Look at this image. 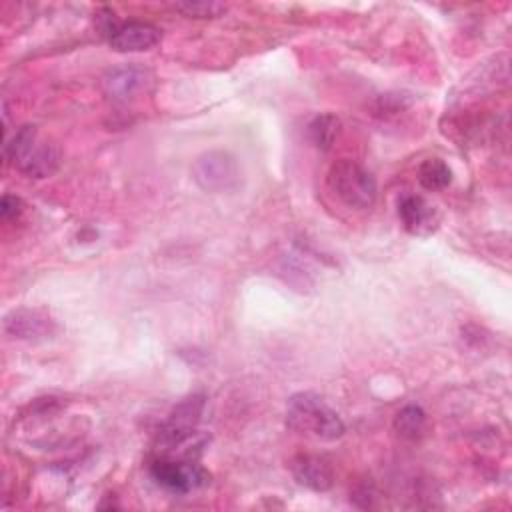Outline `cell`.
Wrapping results in <instances>:
<instances>
[{
    "label": "cell",
    "instance_id": "cell-7",
    "mask_svg": "<svg viewBox=\"0 0 512 512\" xmlns=\"http://www.w3.org/2000/svg\"><path fill=\"white\" fill-rule=\"evenodd\" d=\"M148 84H150V72L136 64L112 68L102 78L104 94L116 104H126L138 98L142 92H146Z\"/></svg>",
    "mask_w": 512,
    "mask_h": 512
},
{
    "label": "cell",
    "instance_id": "cell-3",
    "mask_svg": "<svg viewBox=\"0 0 512 512\" xmlns=\"http://www.w3.org/2000/svg\"><path fill=\"white\" fill-rule=\"evenodd\" d=\"M328 186L348 208L368 210L376 202V180L358 162L342 158L328 170Z\"/></svg>",
    "mask_w": 512,
    "mask_h": 512
},
{
    "label": "cell",
    "instance_id": "cell-4",
    "mask_svg": "<svg viewBox=\"0 0 512 512\" xmlns=\"http://www.w3.org/2000/svg\"><path fill=\"white\" fill-rule=\"evenodd\" d=\"M192 178L206 192H228L240 182V166L230 152L210 150L194 160Z\"/></svg>",
    "mask_w": 512,
    "mask_h": 512
},
{
    "label": "cell",
    "instance_id": "cell-8",
    "mask_svg": "<svg viewBox=\"0 0 512 512\" xmlns=\"http://www.w3.org/2000/svg\"><path fill=\"white\" fill-rule=\"evenodd\" d=\"M54 330V318L38 308H18L4 318V334L16 340H42Z\"/></svg>",
    "mask_w": 512,
    "mask_h": 512
},
{
    "label": "cell",
    "instance_id": "cell-14",
    "mask_svg": "<svg viewBox=\"0 0 512 512\" xmlns=\"http://www.w3.org/2000/svg\"><path fill=\"white\" fill-rule=\"evenodd\" d=\"M418 182L432 192L444 190L452 182V170L440 158H426L418 168Z\"/></svg>",
    "mask_w": 512,
    "mask_h": 512
},
{
    "label": "cell",
    "instance_id": "cell-9",
    "mask_svg": "<svg viewBox=\"0 0 512 512\" xmlns=\"http://www.w3.org/2000/svg\"><path fill=\"white\" fill-rule=\"evenodd\" d=\"M160 30L148 22H124L112 26L110 46L116 52H144L158 44Z\"/></svg>",
    "mask_w": 512,
    "mask_h": 512
},
{
    "label": "cell",
    "instance_id": "cell-5",
    "mask_svg": "<svg viewBox=\"0 0 512 512\" xmlns=\"http://www.w3.org/2000/svg\"><path fill=\"white\" fill-rule=\"evenodd\" d=\"M202 408H204L202 396H190V398L182 400L172 410V414L164 422V426L158 430L156 448L160 452H172L176 448H182L194 436V428L200 420Z\"/></svg>",
    "mask_w": 512,
    "mask_h": 512
},
{
    "label": "cell",
    "instance_id": "cell-11",
    "mask_svg": "<svg viewBox=\"0 0 512 512\" xmlns=\"http://www.w3.org/2000/svg\"><path fill=\"white\" fill-rule=\"evenodd\" d=\"M398 216L404 230L414 236H426L438 226L436 208L418 194H406L398 202Z\"/></svg>",
    "mask_w": 512,
    "mask_h": 512
},
{
    "label": "cell",
    "instance_id": "cell-13",
    "mask_svg": "<svg viewBox=\"0 0 512 512\" xmlns=\"http://www.w3.org/2000/svg\"><path fill=\"white\" fill-rule=\"evenodd\" d=\"M338 130H340V120L334 114H318L308 124V138L318 150L326 152L332 148L338 136Z\"/></svg>",
    "mask_w": 512,
    "mask_h": 512
},
{
    "label": "cell",
    "instance_id": "cell-6",
    "mask_svg": "<svg viewBox=\"0 0 512 512\" xmlns=\"http://www.w3.org/2000/svg\"><path fill=\"white\" fill-rule=\"evenodd\" d=\"M150 474L160 486L178 494H186L208 482V474L194 462H176L168 458L154 460Z\"/></svg>",
    "mask_w": 512,
    "mask_h": 512
},
{
    "label": "cell",
    "instance_id": "cell-15",
    "mask_svg": "<svg viewBox=\"0 0 512 512\" xmlns=\"http://www.w3.org/2000/svg\"><path fill=\"white\" fill-rule=\"evenodd\" d=\"M176 10L184 12L186 16H194V18H216L222 12H226V4L222 2H206V0H198V2H176L174 4Z\"/></svg>",
    "mask_w": 512,
    "mask_h": 512
},
{
    "label": "cell",
    "instance_id": "cell-2",
    "mask_svg": "<svg viewBox=\"0 0 512 512\" xmlns=\"http://www.w3.org/2000/svg\"><path fill=\"white\" fill-rule=\"evenodd\" d=\"M286 424L320 440H336L346 432L342 418L314 392H298L288 400Z\"/></svg>",
    "mask_w": 512,
    "mask_h": 512
},
{
    "label": "cell",
    "instance_id": "cell-12",
    "mask_svg": "<svg viewBox=\"0 0 512 512\" xmlns=\"http://www.w3.org/2000/svg\"><path fill=\"white\" fill-rule=\"evenodd\" d=\"M426 426H428L426 412L420 406H414V404L404 406L394 416V430L404 440H420L426 432Z\"/></svg>",
    "mask_w": 512,
    "mask_h": 512
},
{
    "label": "cell",
    "instance_id": "cell-10",
    "mask_svg": "<svg viewBox=\"0 0 512 512\" xmlns=\"http://www.w3.org/2000/svg\"><path fill=\"white\" fill-rule=\"evenodd\" d=\"M290 472L294 480L310 490L326 492L334 484V470L330 462L316 454H300L290 462Z\"/></svg>",
    "mask_w": 512,
    "mask_h": 512
},
{
    "label": "cell",
    "instance_id": "cell-1",
    "mask_svg": "<svg viewBox=\"0 0 512 512\" xmlns=\"http://www.w3.org/2000/svg\"><path fill=\"white\" fill-rule=\"evenodd\" d=\"M4 154L12 166L30 178H48L60 168V148L42 140L36 126H22L6 144Z\"/></svg>",
    "mask_w": 512,
    "mask_h": 512
},
{
    "label": "cell",
    "instance_id": "cell-16",
    "mask_svg": "<svg viewBox=\"0 0 512 512\" xmlns=\"http://www.w3.org/2000/svg\"><path fill=\"white\" fill-rule=\"evenodd\" d=\"M24 212V202L18 198V196H12V194H4L2 196V202H0V214H2V220H16L20 218Z\"/></svg>",
    "mask_w": 512,
    "mask_h": 512
}]
</instances>
